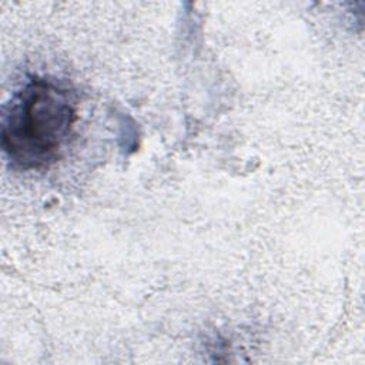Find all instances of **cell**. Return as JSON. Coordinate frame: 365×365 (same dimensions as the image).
Returning <instances> with one entry per match:
<instances>
[{
  "instance_id": "cell-1",
  "label": "cell",
  "mask_w": 365,
  "mask_h": 365,
  "mask_svg": "<svg viewBox=\"0 0 365 365\" xmlns=\"http://www.w3.org/2000/svg\"><path fill=\"white\" fill-rule=\"evenodd\" d=\"M76 120V98L67 87L46 77H31L4 106L3 151L16 168H46L60 157Z\"/></svg>"
}]
</instances>
